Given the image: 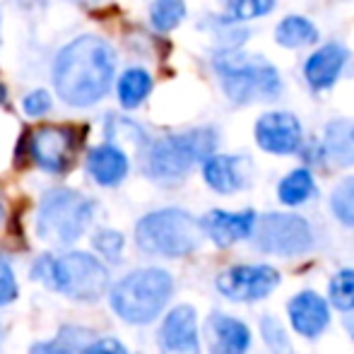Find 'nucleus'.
Returning <instances> with one entry per match:
<instances>
[{"label":"nucleus","mask_w":354,"mask_h":354,"mask_svg":"<svg viewBox=\"0 0 354 354\" xmlns=\"http://www.w3.org/2000/svg\"><path fill=\"white\" fill-rule=\"evenodd\" d=\"M251 241L258 251L272 256H301L311 248L313 234L304 217L289 212H268L258 217Z\"/></svg>","instance_id":"8"},{"label":"nucleus","mask_w":354,"mask_h":354,"mask_svg":"<svg viewBox=\"0 0 354 354\" xmlns=\"http://www.w3.org/2000/svg\"><path fill=\"white\" fill-rule=\"evenodd\" d=\"M32 280L53 292L66 294L73 301H99L109 289V270L102 261L82 251L66 253L61 258L41 256L32 266Z\"/></svg>","instance_id":"2"},{"label":"nucleus","mask_w":354,"mask_h":354,"mask_svg":"<svg viewBox=\"0 0 354 354\" xmlns=\"http://www.w3.org/2000/svg\"><path fill=\"white\" fill-rule=\"evenodd\" d=\"M292 328L304 337H318L330 323V311L321 294L316 292H299L287 306Z\"/></svg>","instance_id":"15"},{"label":"nucleus","mask_w":354,"mask_h":354,"mask_svg":"<svg viewBox=\"0 0 354 354\" xmlns=\"http://www.w3.org/2000/svg\"><path fill=\"white\" fill-rule=\"evenodd\" d=\"M330 301L340 311H354V270H340L328 287Z\"/></svg>","instance_id":"25"},{"label":"nucleus","mask_w":354,"mask_h":354,"mask_svg":"<svg viewBox=\"0 0 354 354\" xmlns=\"http://www.w3.org/2000/svg\"><path fill=\"white\" fill-rule=\"evenodd\" d=\"M323 149L328 159L337 167L354 164V118H337L326 126Z\"/></svg>","instance_id":"19"},{"label":"nucleus","mask_w":354,"mask_h":354,"mask_svg":"<svg viewBox=\"0 0 354 354\" xmlns=\"http://www.w3.org/2000/svg\"><path fill=\"white\" fill-rule=\"evenodd\" d=\"M256 222H258V217L253 210H243V212L210 210L203 217V229H205V234L217 246L227 248V246H234L236 241L251 239Z\"/></svg>","instance_id":"14"},{"label":"nucleus","mask_w":354,"mask_h":354,"mask_svg":"<svg viewBox=\"0 0 354 354\" xmlns=\"http://www.w3.org/2000/svg\"><path fill=\"white\" fill-rule=\"evenodd\" d=\"M203 234V222H198L191 212L167 207L145 214L136 227V241L138 248L149 256L181 258L201 246Z\"/></svg>","instance_id":"4"},{"label":"nucleus","mask_w":354,"mask_h":354,"mask_svg":"<svg viewBox=\"0 0 354 354\" xmlns=\"http://www.w3.org/2000/svg\"><path fill=\"white\" fill-rule=\"evenodd\" d=\"M345 328H347V333H350V335H352V340H354V313H352V316L345 321Z\"/></svg>","instance_id":"33"},{"label":"nucleus","mask_w":354,"mask_h":354,"mask_svg":"<svg viewBox=\"0 0 354 354\" xmlns=\"http://www.w3.org/2000/svg\"><path fill=\"white\" fill-rule=\"evenodd\" d=\"M27 3H41V0H27Z\"/></svg>","instance_id":"35"},{"label":"nucleus","mask_w":354,"mask_h":354,"mask_svg":"<svg viewBox=\"0 0 354 354\" xmlns=\"http://www.w3.org/2000/svg\"><path fill=\"white\" fill-rule=\"evenodd\" d=\"M19 294L17 280H15V270L10 268L8 261L0 258V306H8L10 301H15Z\"/></svg>","instance_id":"29"},{"label":"nucleus","mask_w":354,"mask_h":354,"mask_svg":"<svg viewBox=\"0 0 354 354\" xmlns=\"http://www.w3.org/2000/svg\"><path fill=\"white\" fill-rule=\"evenodd\" d=\"M174 294V277L162 268H140L111 287L109 304L113 313L131 326H145L154 321Z\"/></svg>","instance_id":"3"},{"label":"nucleus","mask_w":354,"mask_h":354,"mask_svg":"<svg viewBox=\"0 0 354 354\" xmlns=\"http://www.w3.org/2000/svg\"><path fill=\"white\" fill-rule=\"evenodd\" d=\"M27 354H75V352L68 345H63V342H37V345L29 347Z\"/></svg>","instance_id":"32"},{"label":"nucleus","mask_w":354,"mask_h":354,"mask_svg":"<svg viewBox=\"0 0 354 354\" xmlns=\"http://www.w3.org/2000/svg\"><path fill=\"white\" fill-rule=\"evenodd\" d=\"M186 17V3L183 0H154L152 10H149V19L152 27L159 32H171L174 27L181 24Z\"/></svg>","instance_id":"23"},{"label":"nucleus","mask_w":354,"mask_h":354,"mask_svg":"<svg viewBox=\"0 0 354 354\" xmlns=\"http://www.w3.org/2000/svg\"><path fill=\"white\" fill-rule=\"evenodd\" d=\"M159 347L164 354H198L201 340H198V316L196 308L181 304L171 308L159 328Z\"/></svg>","instance_id":"12"},{"label":"nucleus","mask_w":354,"mask_h":354,"mask_svg":"<svg viewBox=\"0 0 354 354\" xmlns=\"http://www.w3.org/2000/svg\"><path fill=\"white\" fill-rule=\"evenodd\" d=\"M210 354H246L251 345V330L246 323L227 313H212L205 326Z\"/></svg>","instance_id":"16"},{"label":"nucleus","mask_w":354,"mask_h":354,"mask_svg":"<svg viewBox=\"0 0 354 354\" xmlns=\"http://www.w3.org/2000/svg\"><path fill=\"white\" fill-rule=\"evenodd\" d=\"M149 92H152V77L142 68H131L118 80V99H121L123 109L140 106Z\"/></svg>","instance_id":"21"},{"label":"nucleus","mask_w":354,"mask_h":354,"mask_svg":"<svg viewBox=\"0 0 354 354\" xmlns=\"http://www.w3.org/2000/svg\"><path fill=\"white\" fill-rule=\"evenodd\" d=\"M3 217H5V205H3V198H0V224H3Z\"/></svg>","instance_id":"34"},{"label":"nucleus","mask_w":354,"mask_h":354,"mask_svg":"<svg viewBox=\"0 0 354 354\" xmlns=\"http://www.w3.org/2000/svg\"><path fill=\"white\" fill-rule=\"evenodd\" d=\"M92 246H94V251L102 253L109 263H116L118 258H121L126 241H123V234L116 232V229H99L92 236Z\"/></svg>","instance_id":"27"},{"label":"nucleus","mask_w":354,"mask_h":354,"mask_svg":"<svg viewBox=\"0 0 354 354\" xmlns=\"http://www.w3.org/2000/svg\"><path fill=\"white\" fill-rule=\"evenodd\" d=\"M82 354H128V350L116 337H102L97 342H89Z\"/></svg>","instance_id":"31"},{"label":"nucleus","mask_w":354,"mask_h":354,"mask_svg":"<svg viewBox=\"0 0 354 354\" xmlns=\"http://www.w3.org/2000/svg\"><path fill=\"white\" fill-rule=\"evenodd\" d=\"M330 210L345 227H354V176L335 186L330 196Z\"/></svg>","instance_id":"24"},{"label":"nucleus","mask_w":354,"mask_h":354,"mask_svg":"<svg viewBox=\"0 0 354 354\" xmlns=\"http://www.w3.org/2000/svg\"><path fill=\"white\" fill-rule=\"evenodd\" d=\"M313 193H316V183H313V176L308 169H294V171H289L280 181V188H277L280 201L289 207H297L301 203H306Z\"/></svg>","instance_id":"22"},{"label":"nucleus","mask_w":354,"mask_h":354,"mask_svg":"<svg viewBox=\"0 0 354 354\" xmlns=\"http://www.w3.org/2000/svg\"><path fill=\"white\" fill-rule=\"evenodd\" d=\"M277 44L284 48H301L311 46L313 41H318V29L313 27L311 19L301 17V15H289L284 17L275 29Z\"/></svg>","instance_id":"20"},{"label":"nucleus","mask_w":354,"mask_h":354,"mask_svg":"<svg viewBox=\"0 0 354 354\" xmlns=\"http://www.w3.org/2000/svg\"><path fill=\"white\" fill-rule=\"evenodd\" d=\"M217 133L212 128H196L181 136L162 138L147 149L145 174L159 183H176L196 167L214 154Z\"/></svg>","instance_id":"5"},{"label":"nucleus","mask_w":354,"mask_h":354,"mask_svg":"<svg viewBox=\"0 0 354 354\" xmlns=\"http://www.w3.org/2000/svg\"><path fill=\"white\" fill-rule=\"evenodd\" d=\"M203 178L217 193L241 191L251 181V162L234 154H210L203 162Z\"/></svg>","instance_id":"13"},{"label":"nucleus","mask_w":354,"mask_h":354,"mask_svg":"<svg viewBox=\"0 0 354 354\" xmlns=\"http://www.w3.org/2000/svg\"><path fill=\"white\" fill-rule=\"evenodd\" d=\"M261 335L266 340V345L270 347V352L275 354H292V342H289L287 333H284L282 323L272 316H266L261 321Z\"/></svg>","instance_id":"28"},{"label":"nucleus","mask_w":354,"mask_h":354,"mask_svg":"<svg viewBox=\"0 0 354 354\" xmlns=\"http://www.w3.org/2000/svg\"><path fill=\"white\" fill-rule=\"evenodd\" d=\"M22 106H24V113H27V116L39 118V116H44V113L51 111V94L44 92V89L29 92L27 97H24Z\"/></svg>","instance_id":"30"},{"label":"nucleus","mask_w":354,"mask_h":354,"mask_svg":"<svg viewBox=\"0 0 354 354\" xmlns=\"http://www.w3.org/2000/svg\"><path fill=\"white\" fill-rule=\"evenodd\" d=\"M277 284L280 272L270 266H232L217 277L219 294L241 304L266 299Z\"/></svg>","instance_id":"9"},{"label":"nucleus","mask_w":354,"mask_h":354,"mask_svg":"<svg viewBox=\"0 0 354 354\" xmlns=\"http://www.w3.org/2000/svg\"><path fill=\"white\" fill-rule=\"evenodd\" d=\"M214 71L222 77L224 94L234 104L270 102L282 92L280 73L263 58L243 56L239 51H222L214 56Z\"/></svg>","instance_id":"7"},{"label":"nucleus","mask_w":354,"mask_h":354,"mask_svg":"<svg viewBox=\"0 0 354 354\" xmlns=\"http://www.w3.org/2000/svg\"><path fill=\"white\" fill-rule=\"evenodd\" d=\"M94 219V203L71 188H53L41 198L37 234L51 246L66 248L77 241Z\"/></svg>","instance_id":"6"},{"label":"nucleus","mask_w":354,"mask_h":354,"mask_svg":"<svg viewBox=\"0 0 354 354\" xmlns=\"http://www.w3.org/2000/svg\"><path fill=\"white\" fill-rule=\"evenodd\" d=\"M275 8V0H229V19L232 22H248L268 15Z\"/></svg>","instance_id":"26"},{"label":"nucleus","mask_w":354,"mask_h":354,"mask_svg":"<svg viewBox=\"0 0 354 354\" xmlns=\"http://www.w3.org/2000/svg\"><path fill=\"white\" fill-rule=\"evenodd\" d=\"M347 63V51L340 44H326L318 51H313L306 58V66H304V75H306V82L311 84V89H328L337 82L342 68Z\"/></svg>","instance_id":"17"},{"label":"nucleus","mask_w":354,"mask_h":354,"mask_svg":"<svg viewBox=\"0 0 354 354\" xmlns=\"http://www.w3.org/2000/svg\"><path fill=\"white\" fill-rule=\"evenodd\" d=\"M128 157L116 145H99L89 152L87 157V171L99 186H118L128 176Z\"/></svg>","instance_id":"18"},{"label":"nucleus","mask_w":354,"mask_h":354,"mask_svg":"<svg viewBox=\"0 0 354 354\" xmlns=\"http://www.w3.org/2000/svg\"><path fill=\"white\" fill-rule=\"evenodd\" d=\"M253 133H256V142L261 145V149L270 154H294L304 140L301 123L294 113L287 111L263 113L256 121Z\"/></svg>","instance_id":"11"},{"label":"nucleus","mask_w":354,"mask_h":354,"mask_svg":"<svg viewBox=\"0 0 354 354\" xmlns=\"http://www.w3.org/2000/svg\"><path fill=\"white\" fill-rule=\"evenodd\" d=\"M32 159L48 174H66L75 154V131L66 126H44L29 140Z\"/></svg>","instance_id":"10"},{"label":"nucleus","mask_w":354,"mask_h":354,"mask_svg":"<svg viewBox=\"0 0 354 354\" xmlns=\"http://www.w3.org/2000/svg\"><path fill=\"white\" fill-rule=\"evenodd\" d=\"M113 73V48L99 37H80L58 53L53 66V84L66 104L92 106L111 89Z\"/></svg>","instance_id":"1"}]
</instances>
